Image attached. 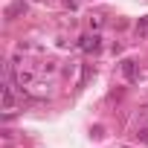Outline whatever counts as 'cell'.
<instances>
[{
	"instance_id": "cell-1",
	"label": "cell",
	"mask_w": 148,
	"mask_h": 148,
	"mask_svg": "<svg viewBox=\"0 0 148 148\" xmlns=\"http://www.w3.org/2000/svg\"><path fill=\"white\" fill-rule=\"evenodd\" d=\"M84 49H96L99 47V35H93V38H84V44H82Z\"/></svg>"
}]
</instances>
